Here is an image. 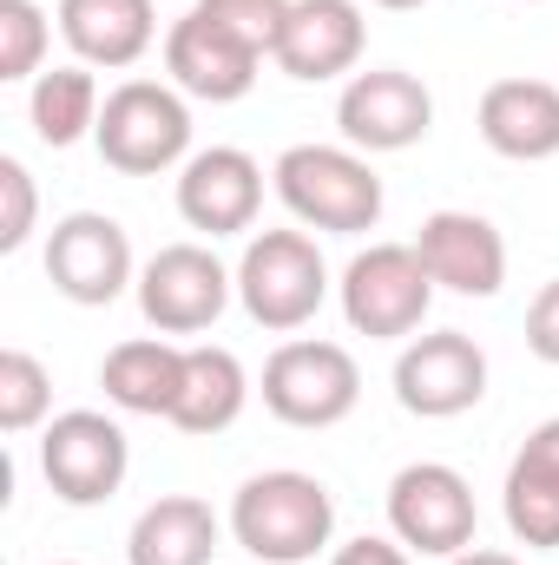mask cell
<instances>
[{"instance_id":"cell-1","label":"cell","mask_w":559,"mask_h":565,"mask_svg":"<svg viewBox=\"0 0 559 565\" xmlns=\"http://www.w3.org/2000/svg\"><path fill=\"white\" fill-rule=\"evenodd\" d=\"M231 540L257 565H309L336 540V500L316 473L296 467L251 473L231 500Z\"/></svg>"},{"instance_id":"cell-2","label":"cell","mask_w":559,"mask_h":565,"mask_svg":"<svg viewBox=\"0 0 559 565\" xmlns=\"http://www.w3.org/2000/svg\"><path fill=\"white\" fill-rule=\"evenodd\" d=\"M271 184L303 231H336V237L376 231L382 204H389L369 151H356V145H289L271 164Z\"/></svg>"},{"instance_id":"cell-3","label":"cell","mask_w":559,"mask_h":565,"mask_svg":"<svg viewBox=\"0 0 559 565\" xmlns=\"http://www.w3.org/2000/svg\"><path fill=\"white\" fill-rule=\"evenodd\" d=\"M99 158L126 178H158L191 158V106L171 79H126L99 106Z\"/></svg>"},{"instance_id":"cell-4","label":"cell","mask_w":559,"mask_h":565,"mask_svg":"<svg viewBox=\"0 0 559 565\" xmlns=\"http://www.w3.org/2000/svg\"><path fill=\"white\" fill-rule=\"evenodd\" d=\"M238 302L257 329H303L329 302V264L309 231H257L238 257Z\"/></svg>"},{"instance_id":"cell-5","label":"cell","mask_w":559,"mask_h":565,"mask_svg":"<svg viewBox=\"0 0 559 565\" xmlns=\"http://www.w3.org/2000/svg\"><path fill=\"white\" fill-rule=\"evenodd\" d=\"M342 322L369 342H402L428 322V302H434V277L421 264L415 244H369L349 257L342 270Z\"/></svg>"},{"instance_id":"cell-6","label":"cell","mask_w":559,"mask_h":565,"mask_svg":"<svg viewBox=\"0 0 559 565\" xmlns=\"http://www.w3.org/2000/svg\"><path fill=\"white\" fill-rule=\"evenodd\" d=\"M362 402V369L342 342L296 335L264 362V408L283 427H336Z\"/></svg>"},{"instance_id":"cell-7","label":"cell","mask_w":559,"mask_h":565,"mask_svg":"<svg viewBox=\"0 0 559 565\" xmlns=\"http://www.w3.org/2000/svg\"><path fill=\"white\" fill-rule=\"evenodd\" d=\"M40 473L66 507H106L133 473V440L99 408H66L40 434Z\"/></svg>"},{"instance_id":"cell-8","label":"cell","mask_w":559,"mask_h":565,"mask_svg":"<svg viewBox=\"0 0 559 565\" xmlns=\"http://www.w3.org/2000/svg\"><path fill=\"white\" fill-rule=\"evenodd\" d=\"M474 526H481V507H474V487L461 467L447 460H415L389 480V533L421 553V559H454L474 546Z\"/></svg>"},{"instance_id":"cell-9","label":"cell","mask_w":559,"mask_h":565,"mask_svg":"<svg viewBox=\"0 0 559 565\" xmlns=\"http://www.w3.org/2000/svg\"><path fill=\"white\" fill-rule=\"evenodd\" d=\"M238 296V270L218 264L211 244H165L139 270V309L158 335H204Z\"/></svg>"},{"instance_id":"cell-10","label":"cell","mask_w":559,"mask_h":565,"mask_svg":"<svg viewBox=\"0 0 559 565\" xmlns=\"http://www.w3.org/2000/svg\"><path fill=\"white\" fill-rule=\"evenodd\" d=\"M46 282H53L66 302H80V309L119 302L126 282H139L126 224L106 217V211H66V217L46 231Z\"/></svg>"},{"instance_id":"cell-11","label":"cell","mask_w":559,"mask_h":565,"mask_svg":"<svg viewBox=\"0 0 559 565\" xmlns=\"http://www.w3.org/2000/svg\"><path fill=\"white\" fill-rule=\"evenodd\" d=\"M487 395V355L467 329H428L409 335L395 355V402L421 422H454L481 408Z\"/></svg>"},{"instance_id":"cell-12","label":"cell","mask_w":559,"mask_h":565,"mask_svg":"<svg viewBox=\"0 0 559 565\" xmlns=\"http://www.w3.org/2000/svg\"><path fill=\"white\" fill-rule=\"evenodd\" d=\"M336 126H342V145H356L369 158L376 151H409L434 126V93L421 86L415 73H402V66L349 73V86L336 99Z\"/></svg>"},{"instance_id":"cell-13","label":"cell","mask_w":559,"mask_h":565,"mask_svg":"<svg viewBox=\"0 0 559 565\" xmlns=\"http://www.w3.org/2000/svg\"><path fill=\"white\" fill-rule=\"evenodd\" d=\"M264 211V164L238 145L191 151L178 164V217L204 237H238Z\"/></svg>"},{"instance_id":"cell-14","label":"cell","mask_w":559,"mask_h":565,"mask_svg":"<svg viewBox=\"0 0 559 565\" xmlns=\"http://www.w3.org/2000/svg\"><path fill=\"white\" fill-rule=\"evenodd\" d=\"M362 46H369V13L356 0H289V20H283V40L271 60L289 79L323 86V79L356 73Z\"/></svg>"},{"instance_id":"cell-15","label":"cell","mask_w":559,"mask_h":565,"mask_svg":"<svg viewBox=\"0 0 559 565\" xmlns=\"http://www.w3.org/2000/svg\"><path fill=\"white\" fill-rule=\"evenodd\" d=\"M257 66H264V53H251L238 33H224L198 7L184 20H171V33H165V73H171V86L184 99L231 106V99H244L257 86Z\"/></svg>"},{"instance_id":"cell-16","label":"cell","mask_w":559,"mask_h":565,"mask_svg":"<svg viewBox=\"0 0 559 565\" xmlns=\"http://www.w3.org/2000/svg\"><path fill=\"white\" fill-rule=\"evenodd\" d=\"M415 250L428 264V277H434V289L500 296V282H507V237L481 211H428Z\"/></svg>"},{"instance_id":"cell-17","label":"cell","mask_w":559,"mask_h":565,"mask_svg":"<svg viewBox=\"0 0 559 565\" xmlns=\"http://www.w3.org/2000/svg\"><path fill=\"white\" fill-rule=\"evenodd\" d=\"M487 151L514 164H547L559 158V86L553 79H494L474 113Z\"/></svg>"},{"instance_id":"cell-18","label":"cell","mask_w":559,"mask_h":565,"mask_svg":"<svg viewBox=\"0 0 559 565\" xmlns=\"http://www.w3.org/2000/svg\"><path fill=\"white\" fill-rule=\"evenodd\" d=\"M60 33L80 66H139L158 40V7L151 0H60Z\"/></svg>"},{"instance_id":"cell-19","label":"cell","mask_w":559,"mask_h":565,"mask_svg":"<svg viewBox=\"0 0 559 565\" xmlns=\"http://www.w3.org/2000/svg\"><path fill=\"white\" fill-rule=\"evenodd\" d=\"M218 513L198 493H158L126 533V565H211L218 559Z\"/></svg>"},{"instance_id":"cell-20","label":"cell","mask_w":559,"mask_h":565,"mask_svg":"<svg viewBox=\"0 0 559 565\" xmlns=\"http://www.w3.org/2000/svg\"><path fill=\"white\" fill-rule=\"evenodd\" d=\"M99 388H106V402L126 408V415H158V422H171V402H178V388H184V349L165 342V335H133V342L106 349Z\"/></svg>"},{"instance_id":"cell-21","label":"cell","mask_w":559,"mask_h":565,"mask_svg":"<svg viewBox=\"0 0 559 565\" xmlns=\"http://www.w3.org/2000/svg\"><path fill=\"white\" fill-rule=\"evenodd\" d=\"M244 402H251L244 362L224 342H191L184 349V388L171 402V427L178 434H224V427H238Z\"/></svg>"},{"instance_id":"cell-22","label":"cell","mask_w":559,"mask_h":565,"mask_svg":"<svg viewBox=\"0 0 559 565\" xmlns=\"http://www.w3.org/2000/svg\"><path fill=\"white\" fill-rule=\"evenodd\" d=\"M99 79H93V66H46L40 79H33V93H27V119H33V132L40 145H53V151H66V145L93 139L99 132Z\"/></svg>"},{"instance_id":"cell-23","label":"cell","mask_w":559,"mask_h":565,"mask_svg":"<svg viewBox=\"0 0 559 565\" xmlns=\"http://www.w3.org/2000/svg\"><path fill=\"white\" fill-rule=\"evenodd\" d=\"M500 507H507V526H514L520 546L559 553V480L553 473L514 460V467H507V487H500Z\"/></svg>"},{"instance_id":"cell-24","label":"cell","mask_w":559,"mask_h":565,"mask_svg":"<svg viewBox=\"0 0 559 565\" xmlns=\"http://www.w3.org/2000/svg\"><path fill=\"white\" fill-rule=\"evenodd\" d=\"M53 415V375L40 355L27 349H0V427L7 434H33Z\"/></svg>"},{"instance_id":"cell-25","label":"cell","mask_w":559,"mask_h":565,"mask_svg":"<svg viewBox=\"0 0 559 565\" xmlns=\"http://www.w3.org/2000/svg\"><path fill=\"white\" fill-rule=\"evenodd\" d=\"M46 46H53V20L40 0H0V79H40L46 73Z\"/></svg>"},{"instance_id":"cell-26","label":"cell","mask_w":559,"mask_h":565,"mask_svg":"<svg viewBox=\"0 0 559 565\" xmlns=\"http://www.w3.org/2000/svg\"><path fill=\"white\" fill-rule=\"evenodd\" d=\"M198 13L204 20H218L224 33H238L251 53H277L283 40V20H289V0H198Z\"/></svg>"},{"instance_id":"cell-27","label":"cell","mask_w":559,"mask_h":565,"mask_svg":"<svg viewBox=\"0 0 559 565\" xmlns=\"http://www.w3.org/2000/svg\"><path fill=\"white\" fill-rule=\"evenodd\" d=\"M33 217H40L33 171H27L20 158H0V250H7V257L33 237Z\"/></svg>"},{"instance_id":"cell-28","label":"cell","mask_w":559,"mask_h":565,"mask_svg":"<svg viewBox=\"0 0 559 565\" xmlns=\"http://www.w3.org/2000/svg\"><path fill=\"white\" fill-rule=\"evenodd\" d=\"M527 349L559 369V277L540 282V296L527 302Z\"/></svg>"},{"instance_id":"cell-29","label":"cell","mask_w":559,"mask_h":565,"mask_svg":"<svg viewBox=\"0 0 559 565\" xmlns=\"http://www.w3.org/2000/svg\"><path fill=\"white\" fill-rule=\"evenodd\" d=\"M329 565H415V559H409V546H402V540H376V533H362V540L336 546Z\"/></svg>"},{"instance_id":"cell-30","label":"cell","mask_w":559,"mask_h":565,"mask_svg":"<svg viewBox=\"0 0 559 565\" xmlns=\"http://www.w3.org/2000/svg\"><path fill=\"white\" fill-rule=\"evenodd\" d=\"M514 460H527V467H540V473H553V480H559V415L534 427V434L520 440V454H514Z\"/></svg>"},{"instance_id":"cell-31","label":"cell","mask_w":559,"mask_h":565,"mask_svg":"<svg viewBox=\"0 0 559 565\" xmlns=\"http://www.w3.org/2000/svg\"><path fill=\"white\" fill-rule=\"evenodd\" d=\"M447 565H527V559H514V553H487V546H467V553H454Z\"/></svg>"},{"instance_id":"cell-32","label":"cell","mask_w":559,"mask_h":565,"mask_svg":"<svg viewBox=\"0 0 559 565\" xmlns=\"http://www.w3.org/2000/svg\"><path fill=\"white\" fill-rule=\"evenodd\" d=\"M376 7H389V13H409V7H428V0H376Z\"/></svg>"},{"instance_id":"cell-33","label":"cell","mask_w":559,"mask_h":565,"mask_svg":"<svg viewBox=\"0 0 559 565\" xmlns=\"http://www.w3.org/2000/svg\"><path fill=\"white\" fill-rule=\"evenodd\" d=\"M53 565H80V559H53Z\"/></svg>"},{"instance_id":"cell-34","label":"cell","mask_w":559,"mask_h":565,"mask_svg":"<svg viewBox=\"0 0 559 565\" xmlns=\"http://www.w3.org/2000/svg\"><path fill=\"white\" fill-rule=\"evenodd\" d=\"M527 7H540V0H527Z\"/></svg>"}]
</instances>
